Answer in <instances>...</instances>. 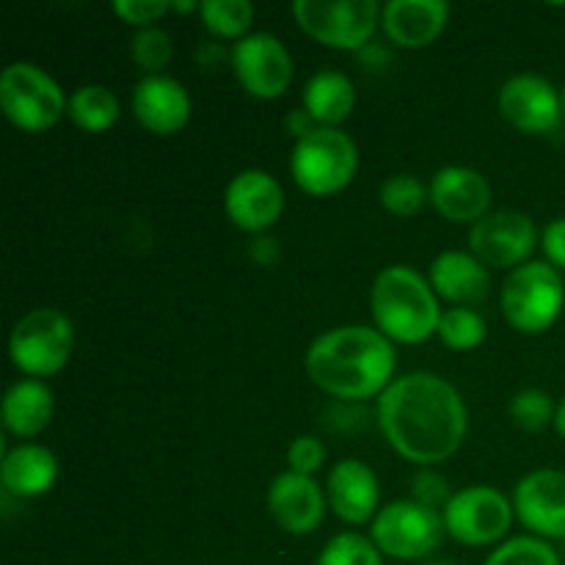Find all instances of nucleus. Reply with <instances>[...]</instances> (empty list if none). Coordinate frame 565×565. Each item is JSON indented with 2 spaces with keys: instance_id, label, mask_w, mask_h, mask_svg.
Returning <instances> with one entry per match:
<instances>
[{
  "instance_id": "1",
  "label": "nucleus",
  "mask_w": 565,
  "mask_h": 565,
  "mask_svg": "<svg viewBox=\"0 0 565 565\" xmlns=\"http://www.w3.org/2000/svg\"><path fill=\"white\" fill-rule=\"evenodd\" d=\"M379 425L397 456L439 463L463 445L469 419L456 386L434 373H408L379 397Z\"/></svg>"
},
{
  "instance_id": "2",
  "label": "nucleus",
  "mask_w": 565,
  "mask_h": 565,
  "mask_svg": "<svg viewBox=\"0 0 565 565\" xmlns=\"http://www.w3.org/2000/svg\"><path fill=\"white\" fill-rule=\"evenodd\" d=\"M395 348L370 326H340L326 331L307 351V375L326 395L367 401L384 395L395 373Z\"/></svg>"
},
{
  "instance_id": "3",
  "label": "nucleus",
  "mask_w": 565,
  "mask_h": 565,
  "mask_svg": "<svg viewBox=\"0 0 565 565\" xmlns=\"http://www.w3.org/2000/svg\"><path fill=\"white\" fill-rule=\"evenodd\" d=\"M370 309L379 331L392 342L417 345L439 331L441 309L434 287L406 265H390L375 276Z\"/></svg>"
},
{
  "instance_id": "4",
  "label": "nucleus",
  "mask_w": 565,
  "mask_h": 565,
  "mask_svg": "<svg viewBox=\"0 0 565 565\" xmlns=\"http://www.w3.org/2000/svg\"><path fill=\"white\" fill-rule=\"evenodd\" d=\"M356 143L337 127H318L292 149V180L309 196H334L345 191L356 177Z\"/></svg>"
},
{
  "instance_id": "5",
  "label": "nucleus",
  "mask_w": 565,
  "mask_h": 565,
  "mask_svg": "<svg viewBox=\"0 0 565 565\" xmlns=\"http://www.w3.org/2000/svg\"><path fill=\"white\" fill-rule=\"evenodd\" d=\"M0 108L22 132H44L70 114V103L58 83L28 61L9 64L0 75Z\"/></svg>"
},
{
  "instance_id": "6",
  "label": "nucleus",
  "mask_w": 565,
  "mask_h": 565,
  "mask_svg": "<svg viewBox=\"0 0 565 565\" xmlns=\"http://www.w3.org/2000/svg\"><path fill=\"white\" fill-rule=\"evenodd\" d=\"M502 315L522 334H544L561 318L565 290L557 268L550 263H527L511 270L502 285Z\"/></svg>"
},
{
  "instance_id": "7",
  "label": "nucleus",
  "mask_w": 565,
  "mask_h": 565,
  "mask_svg": "<svg viewBox=\"0 0 565 565\" xmlns=\"http://www.w3.org/2000/svg\"><path fill=\"white\" fill-rule=\"evenodd\" d=\"M75 348V329L58 309H31L11 329L9 353L20 373L44 379L66 367Z\"/></svg>"
},
{
  "instance_id": "8",
  "label": "nucleus",
  "mask_w": 565,
  "mask_h": 565,
  "mask_svg": "<svg viewBox=\"0 0 565 565\" xmlns=\"http://www.w3.org/2000/svg\"><path fill=\"white\" fill-rule=\"evenodd\" d=\"M375 0H298L292 6L303 33L337 50H362L381 20Z\"/></svg>"
},
{
  "instance_id": "9",
  "label": "nucleus",
  "mask_w": 565,
  "mask_h": 565,
  "mask_svg": "<svg viewBox=\"0 0 565 565\" xmlns=\"http://www.w3.org/2000/svg\"><path fill=\"white\" fill-rule=\"evenodd\" d=\"M445 530L439 511L414 500H397L373 519V544L397 561H425L439 550Z\"/></svg>"
},
{
  "instance_id": "10",
  "label": "nucleus",
  "mask_w": 565,
  "mask_h": 565,
  "mask_svg": "<svg viewBox=\"0 0 565 565\" xmlns=\"http://www.w3.org/2000/svg\"><path fill=\"white\" fill-rule=\"evenodd\" d=\"M513 522V502L491 486H472L452 494L445 508V527L458 544L486 546L505 539Z\"/></svg>"
},
{
  "instance_id": "11",
  "label": "nucleus",
  "mask_w": 565,
  "mask_h": 565,
  "mask_svg": "<svg viewBox=\"0 0 565 565\" xmlns=\"http://www.w3.org/2000/svg\"><path fill=\"white\" fill-rule=\"evenodd\" d=\"M472 254L491 268H522L530 263V254L539 246V230L533 218L516 210L489 213L469 232Z\"/></svg>"
},
{
  "instance_id": "12",
  "label": "nucleus",
  "mask_w": 565,
  "mask_h": 565,
  "mask_svg": "<svg viewBox=\"0 0 565 565\" xmlns=\"http://www.w3.org/2000/svg\"><path fill=\"white\" fill-rule=\"evenodd\" d=\"M232 70L252 97L276 99L290 88L292 58L270 33H252L232 47Z\"/></svg>"
},
{
  "instance_id": "13",
  "label": "nucleus",
  "mask_w": 565,
  "mask_h": 565,
  "mask_svg": "<svg viewBox=\"0 0 565 565\" xmlns=\"http://www.w3.org/2000/svg\"><path fill=\"white\" fill-rule=\"evenodd\" d=\"M500 114L511 127L533 136L555 132L563 121V97L546 77L516 75L500 88Z\"/></svg>"
},
{
  "instance_id": "14",
  "label": "nucleus",
  "mask_w": 565,
  "mask_h": 565,
  "mask_svg": "<svg viewBox=\"0 0 565 565\" xmlns=\"http://www.w3.org/2000/svg\"><path fill=\"white\" fill-rule=\"evenodd\" d=\"M224 204L237 230L263 235L285 213V191L268 171L248 169L230 182Z\"/></svg>"
},
{
  "instance_id": "15",
  "label": "nucleus",
  "mask_w": 565,
  "mask_h": 565,
  "mask_svg": "<svg viewBox=\"0 0 565 565\" xmlns=\"http://www.w3.org/2000/svg\"><path fill=\"white\" fill-rule=\"evenodd\" d=\"M513 511L541 539H565V472L539 469L519 480Z\"/></svg>"
},
{
  "instance_id": "16",
  "label": "nucleus",
  "mask_w": 565,
  "mask_h": 565,
  "mask_svg": "<svg viewBox=\"0 0 565 565\" xmlns=\"http://www.w3.org/2000/svg\"><path fill=\"white\" fill-rule=\"evenodd\" d=\"M430 204L452 224H478L489 215L491 185L480 171L447 166L430 182Z\"/></svg>"
},
{
  "instance_id": "17",
  "label": "nucleus",
  "mask_w": 565,
  "mask_h": 565,
  "mask_svg": "<svg viewBox=\"0 0 565 565\" xmlns=\"http://www.w3.org/2000/svg\"><path fill=\"white\" fill-rule=\"evenodd\" d=\"M270 516L285 533L307 535L315 533L323 522L326 500L320 486L312 478L298 472H285L268 489Z\"/></svg>"
},
{
  "instance_id": "18",
  "label": "nucleus",
  "mask_w": 565,
  "mask_h": 565,
  "mask_svg": "<svg viewBox=\"0 0 565 565\" xmlns=\"http://www.w3.org/2000/svg\"><path fill=\"white\" fill-rule=\"evenodd\" d=\"M132 114L154 136H174L191 119V97L182 83L149 75L132 88Z\"/></svg>"
},
{
  "instance_id": "19",
  "label": "nucleus",
  "mask_w": 565,
  "mask_h": 565,
  "mask_svg": "<svg viewBox=\"0 0 565 565\" xmlns=\"http://www.w3.org/2000/svg\"><path fill=\"white\" fill-rule=\"evenodd\" d=\"M450 20V6L445 0H390L381 11V25L386 36L406 50L434 44Z\"/></svg>"
},
{
  "instance_id": "20",
  "label": "nucleus",
  "mask_w": 565,
  "mask_h": 565,
  "mask_svg": "<svg viewBox=\"0 0 565 565\" xmlns=\"http://www.w3.org/2000/svg\"><path fill=\"white\" fill-rule=\"evenodd\" d=\"M326 494H329L331 511L348 524H364L370 522L379 508V478L367 463L348 458L340 461L329 472V483H326Z\"/></svg>"
},
{
  "instance_id": "21",
  "label": "nucleus",
  "mask_w": 565,
  "mask_h": 565,
  "mask_svg": "<svg viewBox=\"0 0 565 565\" xmlns=\"http://www.w3.org/2000/svg\"><path fill=\"white\" fill-rule=\"evenodd\" d=\"M430 287L445 301L469 309L489 298L491 279L475 254L445 252L430 265Z\"/></svg>"
},
{
  "instance_id": "22",
  "label": "nucleus",
  "mask_w": 565,
  "mask_h": 565,
  "mask_svg": "<svg viewBox=\"0 0 565 565\" xmlns=\"http://www.w3.org/2000/svg\"><path fill=\"white\" fill-rule=\"evenodd\" d=\"M58 480V461L47 447L20 445L9 450L0 463V483L3 491L20 500L47 494Z\"/></svg>"
},
{
  "instance_id": "23",
  "label": "nucleus",
  "mask_w": 565,
  "mask_h": 565,
  "mask_svg": "<svg viewBox=\"0 0 565 565\" xmlns=\"http://www.w3.org/2000/svg\"><path fill=\"white\" fill-rule=\"evenodd\" d=\"M53 408V392L42 381H17L3 397V428L20 439H31L47 428Z\"/></svg>"
},
{
  "instance_id": "24",
  "label": "nucleus",
  "mask_w": 565,
  "mask_h": 565,
  "mask_svg": "<svg viewBox=\"0 0 565 565\" xmlns=\"http://www.w3.org/2000/svg\"><path fill=\"white\" fill-rule=\"evenodd\" d=\"M356 92L342 72H318L303 88V110L318 127H337L353 114Z\"/></svg>"
},
{
  "instance_id": "25",
  "label": "nucleus",
  "mask_w": 565,
  "mask_h": 565,
  "mask_svg": "<svg viewBox=\"0 0 565 565\" xmlns=\"http://www.w3.org/2000/svg\"><path fill=\"white\" fill-rule=\"evenodd\" d=\"M70 119L86 132H105L119 119V99L110 88L97 83L81 86L70 97Z\"/></svg>"
},
{
  "instance_id": "26",
  "label": "nucleus",
  "mask_w": 565,
  "mask_h": 565,
  "mask_svg": "<svg viewBox=\"0 0 565 565\" xmlns=\"http://www.w3.org/2000/svg\"><path fill=\"white\" fill-rule=\"evenodd\" d=\"M204 25L221 39H241L254 22V6L248 0H204L199 6ZM246 39V36H243Z\"/></svg>"
},
{
  "instance_id": "27",
  "label": "nucleus",
  "mask_w": 565,
  "mask_h": 565,
  "mask_svg": "<svg viewBox=\"0 0 565 565\" xmlns=\"http://www.w3.org/2000/svg\"><path fill=\"white\" fill-rule=\"evenodd\" d=\"M436 334L441 337V342L450 351H475L478 345H483L486 323L475 309L452 307L447 312H441L439 331Z\"/></svg>"
},
{
  "instance_id": "28",
  "label": "nucleus",
  "mask_w": 565,
  "mask_h": 565,
  "mask_svg": "<svg viewBox=\"0 0 565 565\" xmlns=\"http://www.w3.org/2000/svg\"><path fill=\"white\" fill-rule=\"evenodd\" d=\"M430 202V191L412 174H395L381 185V204L392 215L412 218Z\"/></svg>"
},
{
  "instance_id": "29",
  "label": "nucleus",
  "mask_w": 565,
  "mask_h": 565,
  "mask_svg": "<svg viewBox=\"0 0 565 565\" xmlns=\"http://www.w3.org/2000/svg\"><path fill=\"white\" fill-rule=\"evenodd\" d=\"M318 565H384L379 546L359 533H342L326 544Z\"/></svg>"
},
{
  "instance_id": "30",
  "label": "nucleus",
  "mask_w": 565,
  "mask_h": 565,
  "mask_svg": "<svg viewBox=\"0 0 565 565\" xmlns=\"http://www.w3.org/2000/svg\"><path fill=\"white\" fill-rule=\"evenodd\" d=\"M486 565H561V557L546 541L522 535V539H511L500 550L491 552Z\"/></svg>"
},
{
  "instance_id": "31",
  "label": "nucleus",
  "mask_w": 565,
  "mask_h": 565,
  "mask_svg": "<svg viewBox=\"0 0 565 565\" xmlns=\"http://www.w3.org/2000/svg\"><path fill=\"white\" fill-rule=\"evenodd\" d=\"M130 55L143 72H160L169 66L171 55H174V44L163 28H141L130 42Z\"/></svg>"
},
{
  "instance_id": "32",
  "label": "nucleus",
  "mask_w": 565,
  "mask_h": 565,
  "mask_svg": "<svg viewBox=\"0 0 565 565\" xmlns=\"http://www.w3.org/2000/svg\"><path fill=\"white\" fill-rule=\"evenodd\" d=\"M555 414L552 397L544 390H522L511 401V419L522 430H530V434L544 430L555 419Z\"/></svg>"
},
{
  "instance_id": "33",
  "label": "nucleus",
  "mask_w": 565,
  "mask_h": 565,
  "mask_svg": "<svg viewBox=\"0 0 565 565\" xmlns=\"http://www.w3.org/2000/svg\"><path fill=\"white\" fill-rule=\"evenodd\" d=\"M287 461H290V472L312 478V475L323 467L326 450L323 445H320L318 436H298L290 445V450H287Z\"/></svg>"
},
{
  "instance_id": "34",
  "label": "nucleus",
  "mask_w": 565,
  "mask_h": 565,
  "mask_svg": "<svg viewBox=\"0 0 565 565\" xmlns=\"http://www.w3.org/2000/svg\"><path fill=\"white\" fill-rule=\"evenodd\" d=\"M114 11L130 25L154 28L160 17L169 14L171 3L169 0H116Z\"/></svg>"
},
{
  "instance_id": "35",
  "label": "nucleus",
  "mask_w": 565,
  "mask_h": 565,
  "mask_svg": "<svg viewBox=\"0 0 565 565\" xmlns=\"http://www.w3.org/2000/svg\"><path fill=\"white\" fill-rule=\"evenodd\" d=\"M412 500L425 508H447L450 505L452 494L447 489V480L436 472H417L412 480Z\"/></svg>"
},
{
  "instance_id": "36",
  "label": "nucleus",
  "mask_w": 565,
  "mask_h": 565,
  "mask_svg": "<svg viewBox=\"0 0 565 565\" xmlns=\"http://www.w3.org/2000/svg\"><path fill=\"white\" fill-rule=\"evenodd\" d=\"M541 246H544L546 259L552 268H565V218L552 221L541 235Z\"/></svg>"
},
{
  "instance_id": "37",
  "label": "nucleus",
  "mask_w": 565,
  "mask_h": 565,
  "mask_svg": "<svg viewBox=\"0 0 565 565\" xmlns=\"http://www.w3.org/2000/svg\"><path fill=\"white\" fill-rule=\"evenodd\" d=\"M248 254H252V259L257 265H265V268H270V265H276V259H279V243H276V237L265 235V237H257V241L252 243V248H248Z\"/></svg>"
},
{
  "instance_id": "38",
  "label": "nucleus",
  "mask_w": 565,
  "mask_h": 565,
  "mask_svg": "<svg viewBox=\"0 0 565 565\" xmlns=\"http://www.w3.org/2000/svg\"><path fill=\"white\" fill-rule=\"evenodd\" d=\"M285 125H287V130L292 132V136H298V141H301V138H307L312 130H318V127H315V119L303 108L292 110V114L287 116Z\"/></svg>"
},
{
  "instance_id": "39",
  "label": "nucleus",
  "mask_w": 565,
  "mask_h": 565,
  "mask_svg": "<svg viewBox=\"0 0 565 565\" xmlns=\"http://www.w3.org/2000/svg\"><path fill=\"white\" fill-rule=\"evenodd\" d=\"M555 428H557V434H561L563 439H565V397H563L561 406H557V414H555Z\"/></svg>"
},
{
  "instance_id": "40",
  "label": "nucleus",
  "mask_w": 565,
  "mask_h": 565,
  "mask_svg": "<svg viewBox=\"0 0 565 565\" xmlns=\"http://www.w3.org/2000/svg\"><path fill=\"white\" fill-rule=\"evenodd\" d=\"M199 9V3H171V11H193Z\"/></svg>"
},
{
  "instance_id": "41",
  "label": "nucleus",
  "mask_w": 565,
  "mask_h": 565,
  "mask_svg": "<svg viewBox=\"0 0 565 565\" xmlns=\"http://www.w3.org/2000/svg\"><path fill=\"white\" fill-rule=\"evenodd\" d=\"M423 565H456V563H450V561H434V563H423Z\"/></svg>"
},
{
  "instance_id": "42",
  "label": "nucleus",
  "mask_w": 565,
  "mask_h": 565,
  "mask_svg": "<svg viewBox=\"0 0 565 565\" xmlns=\"http://www.w3.org/2000/svg\"><path fill=\"white\" fill-rule=\"evenodd\" d=\"M563 114H565V86H563Z\"/></svg>"
}]
</instances>
